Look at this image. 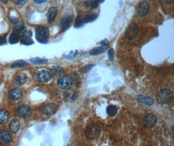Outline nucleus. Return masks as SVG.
I'll return each instance as SVG.
<instances>
[{
	"mask_svg": "<svg viewBox=\"0 0 174 146\" xmlns=\"http://www.w3.org/2000/svg\"><path fill=\"white\" fill-rule=\"evenodd\" d=\"M173 94L171 90L168 89L162 90L157 93L156 96L157 101L160 105H168L172 101Z\"/></svg>",
	"mask_w": 174,
	"mask_h": 146,
	"instance_id": "nucleus-1",
	"label": "nucleus"
},
{
	"mask_svg": "<svg viewBox=\"0 0 174 146\" xmlns=\"http://www.w3.org/2000/svg\"><path fill=\"white\" fill-rule=\"evenodd\" d=\"M35 31H36V39L39 42L42 44H46L48 42L50 36V32L48 28L44 26H38Z\"/></svg>",
	"mask_w": 174,
	"mask_h": 146,
	"instance_id": "nucleus-2",
	"label": "nucleus"
},
{
	"mask_svg": "<svg viewBox=\"0 0 174 146\" xmlns=\"http://www.w3.org/2000/svg\"><path fill=\"white\" fill-rule=\"evenodd\" d=\"M157 123V118L153 114H148L143 118V126L146 129H151L155 127Z\"/></svg>",
	"mask_w": 174,
	"mask_h": 146,
	"instance_id": "nucleus-3",
	"label": "nucleus"
},
{
	"mask_svg": "<svg viewBox=\"0 0 174 146\" xmlns=\"http://www.w3.org/2000/svg\"><path fill=\"white\" fill-rule=\"evenodd\" d=\"M85 133L89 139H95L99 135L100 129L95 124H92L86 128Z\"/></svg>",
	"mask_w": 174,
	"mask_h": 146,
	"instance_id": "nucleus-4",
	"label": "nucleus"
},
{
	"mask_svg": "<svg viewBox=\"0 0 174 146\" xmlns=\"http://www.w3.org/2000/svg\"><path fill=\"white\" fill-rule=\"evenodd\" d=\"M57 85L61 89L66 90L71 88L73 85V82L70 76H63L58 80Z\"/></svg>",
	"mask_w": 174,
	"mask_h": 146,
	"instance_id": "nucleus-5",
	"label": "nucleus"
},
{
	"mask_svg": "<svg viewBox=\"0 0 174 146\" xmlns=\"http://www.w3.org/2000/svg\"><path fill=\"white\" fill-rule=\"evenodd\" d=\"M52 77V75L47 70H41L35 74V78L40 82H46Z\"/></svg>",
	"mask_w": 174,
	"mask_h": 146,
	"instance_id": "nucleus-6",
	"label": "nucleus"
},
{
	"mask_svg": "<svg viewBox=\"0 0 174 146\" xmlns=\"http://www.w3.org/2000/svg\"><path fill=\"white\" fill-rule=\"evenodd\" d=\"M138 26L135 23H131L129 27L127 30L125 32V37L129 40H132L135 39L138 36Z\"/></svg>",
	"mask_w": 174,
	"mask_h": 146,
	"instance_id": "nucleus-7",
	"label": "nucleus"
},
{
	"mask_svg": "<svg viewBox=\"0 0 174 146\" xmlns=\"http://www.w3.org/2000/svg\"><path fill=\"white\" fill-rule=\"evenodd\" d=\"M149 4L145 1H141L138 3V5L136 8V11L138 14L140 16V17L145 16L149 13Z\"/></svg>",
	"mask_w": 174,
	"mask_h": 146,
	"instance_id": "nucleus-8",
	"label": "nucleus"
},
{
	"mask_svg": "<svg viewBox=\"0 0 174 146\" xmlns=\"http://www.w3.org/2000/svg\"><path fill=\"white\" fill-rule=\"evenodd\" d=\"M57 106L54 103H48L43 106L42 113L45 116H52L57 112Z\"/></svg>",
	"mask_w": 174,
	"mask_h": 146,
	"instance_id": "nucleus-9",
	"label": "nucleus"
},
{
	"mask_svg": "<svg viewBox=\"0 0 174 146\" xmlns=\"http://www.w3.org/2000/svg\"><path fill=\"white\" fill-rule=\"evenodd\" d=\"M78 97V94L76 91L71 88L66 90L65 92L63 94V99L66 103H73L76 100Z\"/></svg>",
	"mask_w": 174,
	"mask_h": 146,
	"instance_id": "nucleus-10",
	"label": "nucleus"
},
{
	"mask_svg": "<svg viewBox=\"0 0 174 146\" xmlns=\"http://www.w3.org/2000/svg\"><path fill=\"white\" fill-rule=\"evenodd\" d=\"M18 116L21 118H27L31 115V110L30 106L27 105H23L19 106L17 109Z\"/></svg>",
	"mask_w": 174,
	"mask_h": 146,
	"instance_id": "nucleus-11",
	"label": "nucleus"
},
{
	"mask_svg": "<svg viewBox=\"0 0 174 146\" xmlns=\"http://www.w3.org/2000/svg\"><path fill=\"white\" fill-rule=\"evenodd\" d=\"M9 96L11 100L13 101H18L22 97V92L20 89L14 88L12 89L9 93Z\"/></svg>",
	"mask_w": 174,
	"mask_h": 146,
	"instance_id": "nucleus-12",
	"label": "nucleus"
},
{
	"mask_svg": "<svg viewBox=\"0 0 174 146\" xmlns=\"http://www.w3.org/2000/svg\"><path fill=\"white\" fill-rule=\"evenodd\" d=\"M97 15L95 13H91V14L84 15V16L79 15V18H80V21L82 23L83 25H84L85 23L93 22L97 18Z\"/></svg>",
	"mask_w": 174,
	"mask_h": 146,
	"instance_id": "nucleus-13",
	"label": "nucleus"
},
{
	"mask_svg": "<svg viewBox=\"0 0 174 146\" xmlns=\"http://www.w3.org/2000/svg\"><path fill=\"white\" fill-rule=\"evenodd\" d=\"M72 16L70 15H67L63 17L61 22V27L62 31H65L69 28V27L72 22Z\"/></svg>",
	"mask_w": 174,
	"mask_h": 146,
	"instance_id": "nucleus-14",
	"label": "nucleus"
},
{
	"mask_svg": "<svg viewBox=\"0 0 174 146\" xmlns=\"http://www.w3.org/2000/svg\"><path fill=\"white\" fill-rule=\"evenodd\" d=\"M57 14V9L56 7H51L48 10V14H47V19H48V23H52L54 19H56V17Z\"/></svg>",
	"mask_w": 174,
	"mask_h": 146,
	"instance_id": "nucleus-15",
	"label": "nucleus"
},
{
	"mask_svg": "<svg viewBox=\"0 0 174 146\" xmlns=\"http://www.w3.org/2000/svg\"><path fill=\"white\" fill-rule=\"evenodd\" d=\"M20 123L18 120L14 119L11 121L9 124V129L12 133L16 134L18 133L20 130Z\"/></svg>",
	"mask_w": 174,
	"mask_h": 146,
	"instance_id": "nucleus-16",
	"label": "nucleus"
},
{
	"mask_svg": "<svg viewBox=\"0 0 174 146\" xmlns=\"http://www.w3.org/2000/svg\"><path fill=\"white\" fill-rule=\"evenodd\" d=\"M9 114L5 109H0V124H4L9 120Z\"/></svg>",
	"mask_w": 174,
	"mask_h": 146,
	"instance_id": "nucleus-17",
	"label": "nucleus"
},
{
	"mask_svg": "<svg viewBox=\"0 0 174 146\" xmlns=\"http://www.w3.org/2000/svg\"><path fill=\"white\" fill-rule=\"evenodd\" d=\"M20 35L17 32V31L14 30L13 33H11L9 37V43L11 44H15L18 43L20 40Z\"/></svg>",
	"mask_w": 174,
	"mask_h": 146,
	"instance_id": "nucleus-18",
	"label": "nucleus"
},
{
	"mask_svg": "<svg viewBox=\"0 0 174 146\" xmlns=\"http://www.w3.org/2000/svg\"><path fill=\"white\" fill-rule=\"evenodd\" d=\"M138 100L141 103H143L145 105L151 106L153 105V100L152 99L144 96H138Z\"/></svg>",
	"mask_w": 174,
	"mask_h": 146,
	"instance_id": "nucleus-19",
	"label": "nucleus"
},
{
	"mask_svg": "<svg viewBox=\"0 0 174 146\" xmlns=\"http://www.w3.org/2000/svg\"><path fill=\"white\" fill-rule=\"evenodd\" d=\"M0 136H1L2 140L5 142V143L9 144L12 141V138L11 136L10 133L8 132L7 130H3L2 131L1 133H0Z\"/></svg>",
	"mask_w": 174,
	"mask_h": 146,
	"instance_id": "nucleus-20",
	"label": "nucleus"
},
{
	"mask_svg": "<svg viewBox=\"0 0 174 146\" xmlns=\"http://www.w3.org/2000/svg\"><path fill=\"white\" fill-rule=\"evenodd\" d=\"M107 49V47L102 46L101 47H98V48H93L89 51V54L91 55H100L101 53H104L105 51Z\"/></svg>",
	"mask_w": 174,
	"mask_h": 146,
	"instance_id": "nucleus-21",
	"label": "nucleus"
},
{
	"mask_svg": "<svg viewBox=\"0 0 174 146\" xmlns=\"http://www.w3.org/2000/svg\"><path fill=\"white\" fill-rule=\"evenodd\" d=\"M27 81V76L24 73H20L17 76L15 79V82L19 85H23L26 84Z\"/></svg>",
	"mask_w": 174,
	"mask_h": 146,
	"instance_id": "nucleus-22",
	"label": "nucleus"
},
{
	"mask_svg": "<svg viewBox=\"0 0 174 146\" xmlns=\"http://www.w3.org/2000/svg\"><path fill=\"white\" fill-rule=\"evenodd\" d=\"M20 40L21 44L26 45V46H30L33 44V40L30 37L28 36V35H25V34L22 35L21 37L20 38Z\"/></svg>",
	"mask_w": 174,
	"mask_h": 146,
	"instance_id": "nucleus-23",
	"label": "nucleus"
},
{
	"mask_svg": "<svg viewBox=\"0 0 174 146\" xmlns=\"http://www.w3.org/2000/svg\"><path fill=\"white\" fill-rule=\"evenodd\" d=\"M29 64L27 62L22 61V60H19L14 62L13 64H11V68H22V67L25 66H28Z\"/></svg>",
	"mask_w": 174,
	"mask_h": 146,
	"instance_id": "nucleus-24",
	"label": "nucleus"
},
{
	"mask_svg": "<svg viewBox=\"0 0 174 146\" xmlns=\"http://www.w3.org/2000/svg\"><path fill=\"white\" fill-rule=\"evenodd\" d=\"M70 77L72 79L73 84L76 85L77 87H79L81 85V79L80 77L79 76V75L76 73H73Z\"/></svg>",
	"mask_w": 174,
	"mask_h": 146,
	"instance_id": "nucleus-25",
	"label": "nucleus"
},
{
	"mask_svg": "<svg viewBox=\"0 0 174 146\" xmlns=\"http://www.w3.org/2000/svg\"><path fill=\"white\" fill-rule=\"evenodd\" d=\"M117 112V109L114 105H109L106 109V112L110 116H115Z\"/></svg>",
	"mask_w": 174,
	"mask_h": 146,
	"instance_id": "nucleus-26",
	"label": "nucleus"
},
{
	"mask_svg": "<svg viewBox=\"0 0 174 146\" xmlns=\"http://www.w3.org/2000/svg\"><path fill=\"white\" fill-rule=\"evenodd\" d=\"M30 61L34 64H46V63L48 62V60L45 58H40L36 57V58H31Z\"/></svg>",
	"mask_w": 174,
	"mask_h": 146,
	"instance_id": "nucleus-27",
	"label": "nucleus"
},
{
	"mask_svg": "<svg viewBox=\"0 0 174 146\" xmlns=\"http://www.w3.org/2000/svg\"><path fill=\"white\" fill-rule=\"evenodd\" d=\"M78 55V51H72L70 52L63 55V57L66 58H76Z\"/></svg>",
	"mask_w": 174,
	"mask_h": 146,
	"instance_id": "nucleus-28",
	"label": "nucleus"
},
{
	"mask_svg": "<svg viewBox=\"0 0 174 146\" xmlns=\"http://www.w3.org/2000/svg\"><path fill=\"white\" fill-rule=\"evenodd\" d=\"M52 70L55 74L58 75V76H61L64 72V70L61 67H53Z\"/></svg>",
	"mask_w": 174,
	"mask_h": 146,
	"instance_id": "nucleus-29",
	"label": "nucleus"
},
{
	"mask_svg": "<svg viewBox=\"0 0 174 146\" xmlns=\"http://www.w3.org/2000/svg\"><path fill=\"white\" fill-rule=\"evenodd\" d=\"M94 65L92 64V65H87L85 66H84V68H83L82 69V72L83 73H86V72H88L89 70H90L92 68V67Z\"/></svg>",
	"mask_w": 174,
	"mask_h": 146,
	"instance_id": "nucleus-30",
	"label": "nucleus"
},
{
	"mask_svg": "<svg viewBox=\"0 0 174 146\" xmlns=\"http://www.w3.org/2000/svg\"><path fill=\"white\" fill-rule=\"evenodd\" d=\"M98 0H92V3H91L90 4V6L92 8H93V9H94V8H96L97 7V6L98 5Z\"/></svg>",
	"mask_w": 174,
	"mask_h": 146,
	"instance_id": "nucleus-31",
	"label": "nucleus"
},
{
	"mask_svg": "<svg viewBox=\"0 0 174 146\" xmlns=\"http://www.w3.org/2000/svg\"><path fill=\"white\" fill-rule=\"evenodd\" d=\"M113 55H114V51L113 49H110L108 51V57L110 58V61H112L113 60Z\"/></svg>",
	"mask_w": 174,
	"mask_h": 146,
	"instance_id": "nucleus-32",
	"label": "nucleus"
},
{
	"mask_svg": "<svg viewBox=\"0 0 174 146\" xmlns=\"http://www.w3.org/2000/svg\"><path fill=\"white\" fill-rule=\"evenodd\" d=\"M6 43V36L0 37V46L5 44Z\"/></svg>",
	"mask_w": 174,
	"mask_h": 146,
	"instance_id": "nucleus-33",
	"label": "nucleus"
},
{
	"mask_svg": "<svg viewBox=\"0 0 174 146\" xmlns=\"http://www.w3.org/2000/svg\"><path fill=\"white\" fill-rule=\"evenodd\" d=\"M10 22L12 23H13V24H17V23L19 22V20H18V19L17 18H10Z\"/></svg>",
	"mask_w": 174,
	"mask_h": 146,
	"instance_id": "nucleus-34",
	"label": "nucleus"
},
{
	"mask_svg": "<svg viewBox=\"0 0 174 146\" xmlns=\"http://www.w3.org/2000/svg\"><path fill=\"white\" fill-rule=\"evenodd\" d=\"M26 3V0H18V1L17 2V5L19 6H22L24 5Z\"/></svg>",
	"mask_w": 174,
	"mask_h": 146,
	"instance_id": "nucleus-35",
	"label": "nucleus"
},
{
	"mask_svg": "<svg viewBox=\"0 0 174 146\" xmlns=\"http://www.w3.org/2000/svg\"><path fill=\"white\" fill-rule=\"evenodd\" d=\"M100 44L102 45V46H107L108 45V44H109V42H108V40H106V39H105V40H102V42H100Z\"/></svg>",
	"mask_w": 174,
	"mask_h": 146,
	"instance_id": "nucleus-36",
	"label": "nucleus"
},
{
	"mask_svg": "<svg viewBox=\"0 0 174 146\" xmlns=\"http://www.w3.org/2000/svg\"><path fill=\"white\" fill-rule=\"evenodd\" d=\"M35 3H38V4H41V3H46L48 0H33Z\"/></svg>",
	"mask_w": 174,
	"mask_h": 146,
	"instance_id": "nucleus-37",
	"label": "nucleus"
},
{
	"mask_svg": "<svg viewBox=\"0 0 174 146\" xmlns=\"http://www.w3.org/2000/svg\"><path fill=\"white\" fill-rule=\"evenodd\" d=\"M161 1L163 3H168V4H171L174 2V0H161Z\"/></svg>",
	"mask_w": 174,
	"mask_h": 146,
	"instance_id": "nucleus-38",
	"label": "nucleus"
},
{
	"mask_svg": "<svg viewBox=\"0 0 174 146\" xmlns=\"http://www.w3.org/2000/svg\"><path fill=\"white\" fill-rule=\"evenodd\" d=\"M0 1H1L2 3H7V2H8V0H0Z\"/></svg>",
	"mask_w": 174,
	"mask_h": 146,
	"instance_id": "nucleus-39",
	"label": "nucleus"
},
{
	"mask_svg": "<svg viewBox=\"0 0 174 146\" xmlns=\"http://www.w3.org/2000/svg\"><path fill=\"white\" fill-rule=\"evenodd\" d=\"M98 3H103L104 1V0H98Z\"/></svg>",
	"mask_w": 174,
	"mask_h": 146,
	"instance_id": "nucleus-40",
	"label": "nucleus"
},
{
	"mask_svg": "<svg viewBox=\"0 0 174 146\" xmlns=\"http://www.w3.org/2000/svg\"><path fill=\"white\" fill-rule=\"evenodd\" d=\"M0 146H3V144H2L1 142H0Z\"/></svg>",
	"mask_w": 174,
	"mask_h": 146,
	"instance_id": "nucleus-41",
	"label": "nucleus"
}]
</instances>
